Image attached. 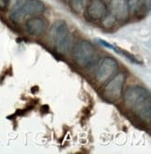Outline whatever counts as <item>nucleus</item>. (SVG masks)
Returning <instances> with one entry per match:
<instances>
[{"mask_svg":"<svg viewBox=\"0 0 151 154\" xmlns=\"http://www.w3.org/2000/svg\"><path fill=\"white\" fill-rule=\"evenodd\" d=\"M124 102L144 122L150 121V93L139 86L130 87L124 93Z\"/></svg>","mask_w":151,"mask_h":154,"instance_id":"obj_1","label":"nucleus"},{"mask_svg":"<svg viewBox=\"0 0 151 154\" xmlns=\"http://www.w3.org/2000/svg\"><path fill=\"white\" fill-rule=\"evenodd\" d=\"M45 11V4L40 0H26V1L16 10L11 11L10 18L15 23H23L26 18L39 16Z\"/></svg>","mask_w":151,"mask_h":154,"instance_id":"obj_2","label":"nucleus"},{"mask_svg":"<svg viewBox=\"0 0 151 154\" xmlns=\"http://www.w3.org/2000/svg\"><path fill=\"white\" fill-rule=\"evenodd\" d=\"M74 60L79 66H88L95 57V49L89 41L78 43L74 50Z\"/></svg>","mask_w":151,"mask_h":154,"instance_id":"obj_3","label":"nucleus"},{"mask_svg":"<svg viewBox=\"0 0 151 154\" xmlns=\"http://www.w3.org/2000/svg\"><path fill=\"white\" fill-rule=\"evenodd\" d=\"M118 70V62L112 57H104L98 64L95 79L100 83H104L107 81L111 77L115 75Z\"/></svg>","mask_w":151,"mask_h":154,"instance_id":"obj_4","label":"nucleus"},{"mask_svg":"<svg viewBox=\"0 0 151 154\" xmlns=\"http://www.w3.org/2000/svg\"><path fill=\"white\" fill-rule=\"evenodd\" d=\"M125 80L126 75L124 73H119L117 76H115L104 88V97L111 102L118 100L122 94L123 85L125 83Z\"/></svg>","mask_w":151,"mask_h":154,"instance_id":"obj_5","label":"nucleus"},{"mask_svg":"<svg viewBox=\"0 0 151 154\" xmlns=\"http://www.w3.org/2000/svg\"><path fill=\"white\" fill-rule=\"evenodd\" d=\"M25 27L29 35H33V37H40L47 30L48 24L45 19L39 16H35L27 20Z\"/></svg>","mask_w":151,"mask_h":154,"instance_id":"obj_6","label":"nucleus"},{"mask_svg":"<svg viewBox=\"0 0 151 154\" xmlns=\"http://www.w3.org/2000/svg\"><path fill=\"white\" fill-rule=\"evenodd\" d=\"M109 11L110 14L117 21L126 20L130 12L127 0H111Z\"/></svg>","mask_w":151,"mask_h":154,"instance_id":"obj_7","label":"nucleus"},{"mask_svg":"<svg viewBox=\"0 0 151 154\" xmlns=\"http://www.w3.org/2000/svg\"><path fill=\"white\" fill-rule=\"evenodd\" d=\"M87 12L93 20H102L107 14V7L104 0H91L87 7Z\"/></svg>","mask_w":151,"mask_h":154,"instance_id":"obj_8","label":"nucleus"},{"mask_svg":"<svg viewBox=\"0 0 151 154\" xmlns=\"http://www.w3.org/2000/svg\"><path fill=\"white\" fill-rule=\"evenodd\" d=\"M68 26L64 20H58L53 23L50 29V39L54 43H58L60 40L66 37L68 34Z\"/></svg>","mask_w":151,"mask_h":154,"instance_id":"obj_9","label":"nucleus"},{"mask_svg":"<svg viewBox=\"0 0 151 154\" xmlns=\"http://www.w3.org/2000/svg\"><path fill=\"white\" fill-rule=\"evenodd\" d=\"M73 43H74L73 35H70L68 33L66 37H65L63 39L55 44L56 51L60 54H66L67 52H69L72 50Z\"/></svg>","mask_w":151,"mask_h":154,"instance_id":"obj_10","label":"nucleus"},{"mask_svg":"<svg viewBox=\"0 0 151 154\" xmlns=\"http://www.w3.org/2000/svg\"><path fill=\"white\" fill-rule=\"evenodd\" d=\"M98 41L100 42V44H102L103 46H104L105 48H108V49H111V50L115 51L117 53H119V55L123 56L124 58H126V59L129 60L130 62L134 63V64H139V60H137V58H135L134 55H132V54L129 53L128 51H124V50H122V49H120V48H119V47L114 46V45H112V44H110V43H108V42H106L105 40L99 39Z\"/></svg>","mask_w":151,"mask_h":154,"instance_id":"obj_11","label":"nucleus"},{"mask_svg":"<svg viewBox=\"0 0 151 154\" xmlns=\"http://www.w3.org/2000/svg\"><path fill=\"white\" fill-rule=\"evenodd\" d=\"M71 8L75 11L76 13H80L84 8L85 0H69Z\"/></svg>","mask_w":151,"mask_h":154,"instance_id":"obj_12","label":"nucleus"},{"mask_svg":"<svg viewBox=\"0 0 151 154\" xmlns=\"http://www.w3.org/2000/svg\"><path fill=\"white\" fill-rule=\"evenodd\" d=\"M102 20H103L102 23H103V25L105 27V28H110V27H112L115 23H116V22H117V20L115 19V18L111 14L110 15L106 14Z\"/></svg>","mask_w":151,"mask_h":154,"instance_id":"obj_13","label":"nucleus"},{"mask_svg":"<svg viewBox=\"0 0 151 154\" xmlns=\"http://www.w3.org/2000/svg\"><path fill=\"white\" fill-rule=\"evenodd\" d=\"M142 0H127L128 6H129V11L131 12H135L139 10L140 4Z\"/></svg>","mask_w":151,"mask_h":154,"instance_id":"obj_14","label":"nucleus"},{"mask_svg":"<svg viewBox=\"0 0 151 154\" xmlns=\"http://www.w3.org/2000/svg\"><path fill=\"white\" fill-rule=\"evenodd\" d=\"M8 6V0H0V8H6Z\"/></svg>","mask_w":151,"mask_h":154,"instance_id":"obj_15","label":"nucleus"}]
</instances>
